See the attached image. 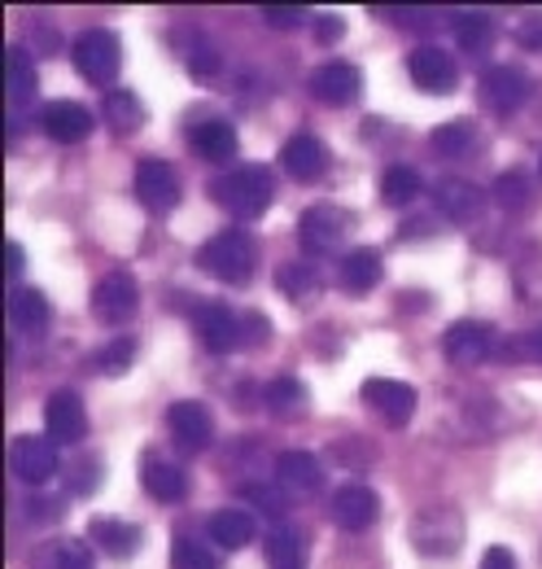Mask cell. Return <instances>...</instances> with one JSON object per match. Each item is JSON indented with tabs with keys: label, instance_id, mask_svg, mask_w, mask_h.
<instances>
[{
	"label": "cell",
	"instance_id": "1",
	"mask_svg": "<svg viewBox=\"0 0 542 569\" xmlns=\"http://www.w3.org/2000/svg\"><path fill=\"white\" fill-rule=\"evenodd\" d=\"M254 263H259V250H254V237L241 232V228H223L198 250V268L205 277L223 284H245L254 277Z\"/></svg>",
	"mask_w": 542,
	"mask_h": 569
},
{
	"label": "cell",
	"instance_id": "2",
	"mask_svg": "<svg viewBox=\"0 0 542 569\" xmlns=\"http://www.w3.org/2000/svg\"><path fill=\"white\" fill-rule=\"evenodd\" d=\"M271 193H275V180L259 162L237 167V171H228L223 180L210 184V198L228 214H237V219H259L271 207Z\"/></svg>",
	"mask_w": 542,
	"mask_h": 569
},
{
	"label": "cell",
	"instance_id": "3",
	"mask_svg": "<svg viewBox=\"0 0 542 569\" xmlns=\"http://www.w3.org/2000/svg\"><path fill=\"white\" fill-rule=\"evenodd\" d=\"M70 62H74V71L83 74L92 88H114L119 67H123V44H119L114 31L92 27V31L74 36V44H70Z\"/></svg>",
	"mask_w": 542,
	"mask_h": 569
},
{
	"label": "cell",
	"instance_id": "4",
	"mask_svg": "<svg viewBox=\"0 0 542 569\" xmlns=\"http://www.w3.org/2000/svg\"><path fill=\"white\" fill-rule=\"evenodd\" d=\"M411 543H415V552H424V557H451V552H460V543H464V521H460V512H455V508H424V512L411 521Z\"/></svg>",
	"mask_w": 542,
	"mask_h": 569
},
{
	"label": "cell",
	"instance_id": "5",
	"mask_svg": "<svg viewBox=\"0 0 542 569\" xmlns=\"http://www.w3.org/2000/svg\"><path fill=\"white\" fill-rule=\"evenodd\" d=\"M140 307V284H136L132 272H110L101 277L97 289H92V316L106 325V329H119L128 325Z\"/></svg>",
	"mask_w": 542,
	"mask_h": 569
},
{
	"label": "cell",
	"instance_id": "6",
	"mask_svg": "<svg viewBox=\"0 0 542 569\" xmlns=\"http://www.w3.org/2000/svg\"><path fill=\"white\" fill-rule=\"evenodd\" d=\"M359 399L385 421V426H406L415 417V386L406 381H394V377H368L359 386Z\"/></svg>",
	"mask_w": 542,
	"mask_h": 569
},
{
	"label": "cell",
	"instance_id": "7",
	"mask_svg": "<svg viewBox=\"0 0 542 569\" xmlns=\"http://www.w3.org/2000/svg\"><path fill=\"white\" fill-rule=\"evenodd\" d=\"M406 71H411V83H415L420 92H429V97H451L455 83H460L455 58H451L446 49H438V44H420V49L406 58Z\"/></svg>",
	"mask_w": 542,
	"mask_h": 569
},
{
	"label": "cell",
	"instance_id": "8",
	"mask_svg": "<svg viewBox=\"0 0 542 569\" xmlns=\"http://www.w3.org/2000/svg\"><path fill=\"white\" fill-rule=\"evenodd\" d=\"M136 198H140L144 211L153 214L175 211L180 207V176H175V167H167L158 158H144L136 167Z\"/></svg>",
	"mask_w": 542,
	"mask_h": 569
},
{
	"label": "cell",
	"instance_id": "9",
	"mask_svg": "<svg viewBox=\"0 0 542 569\" xmlns=\"http://www.w3.org/2000/svg\"><path fill=\"white\" fill-rule=\"evenodd\" d=\"M9 465L27 487H40V482H49L58 473V442L49 433H18Z\"/></svg>",
	"mask_w": 542,
	"mask_h": 569
},
{
	"label": "cell",
	"instance_id": "10",
	"mask_svg": "<svg viewBox=\"0 0 542 569\" xmlns=\"http://www.w3.org/2000/svg\"><path fill=\"white\" fill-rule=\"evenodd\" d=\"M345 232H350V219H345V211L329 207V202L311 207L298 219V241H302L307 254H333L345 241Z\"/></svg>",
	"mask_w": 542,
	"mask_h": 569
},
{
	"label": "cell",
	"instance_id": "11",
	"mask_svg": "<svg viewBox=\"0 0 542 569\" xmlns=\"http://www.w3.org/2000/svg\"><path fill=\"white\" fill-rule=\"evenodd\" d=\"M193 333L202 338L205 351L214 356H228L241 347V316L228 307V302H202L193 311Z\"/></svg>",
	"mask_w": 542,
	"mask_h": 569
},
{
	"label": "cell",
	"instance_id": "12",
	"mask_svg": "<svg viewBox=\"0 0 542 569\" xmlns=\"http://www.w3.org/2000/svg\"><path fill=\"white\" fill-rule=\"evenodd\" d=\"M329 517H333V526L338 530H350V535H359V530H368L377 517H381V496L372 491V487H341L333 491L329 499Z\"/></svg>",
	"mask_w": 542,
	"mask_h": 569
},
{
	"label": "cell",
	"instance_id": "13",
	"mask_svg": "<svg viewBox=\"0 0 542 569\" xmlns=\"http://www.w3.org/2000/svg\"><path fill=\"white\" fill-rule=\"evenodd\" d=\"M481 101L494 114L521 110L530 101V74L516 71V67H490V71L481 74Z\"/></svg>",
	"mask_w": 542,
	"mask_h": 569
},
{
	"label": "cell",
	"instance_id": "14",
	"mask_svg": "<svg viewBox=\"0 0 542 569\" xmlns=\"http://www.w3.org/2000/svg\"><path fill=\"white\" fill-rule=\"evenodd\" d=\"M44 433L62 447V442H79L88 433V412H83V399L74 390H53L44 399Z\"/></svg>",
	"mask_w": 542,
	"mask_h": 569
},
{
	"label": "cell",
	"instance_id": "15",
	"mask_svg": "<svg viewBox=\"0 0 542 569\" xmlns=\"http://www.w3.org/2000/svg\"><path fill=\"white\" fill-rule=\"evenodd\" d=\"M167 429H171V438L184 451H205L210 438H214V417L205 412V403H198V399H180V403L167 408Z\"/></svg>",
	"mask_w": 542,
	"mask_h": 569
},
{
	"label": "cell",
	"instance_id": "16",
	"mask_svg": "<svg viewBox=\"0 0 542 569\" xmlns=\"http://www.w3.org/2000/svg\"><path fill=\"white\" fill-rule=\"evenodd\" d=\"M359 88H363V74H359V67H350V62H324V67L311 71V97L320 106H333V110L350 106L359 97Z\"/></svg>",
	"mask_w": 542,
	"mask_h": 569
},
{
	"label": "cell",
	"instance_id": "17",
	"mask_svg": "<svg viewBox=\"0 0 542 569\" xmlns=\"http://www.w3.org/2000/svg\"><path fill=\"white\" fill-rule=\"evenodd\" d=\"M280 167H284L298 184H311V180H320V176L329 171V149H324L320 137L298 132V137H289L284 149H280Z\"/></svg>",
	"mask_w": 542,
	"mask_h": 569
},
{
	"label": "cell",
	"instance_id": "18",
	"mask_svg": "<svg viewBox=\"0 0 542 569\" xmlns=\"http://www.w3.org/2000/svg\"><path fill=\"white\" fill-rule=\"evenodd\" d=\"M442 351L455 368H476L481 359L490 356V325L481 320H455L446 333H442Z\"/></svg>",
	"mask_w": 542,
	"mask_h": 569
},
{
	"label": "cell",
	"instance_id": "19",
	"mask_svg": "<svg viewBox=\"0 0 542 569\" xmlns=\"http://www.w3.org/2000/svg\"><path fill=\"white\" fill-rule=\"evenodd\" d=\"M275 482L289 491V496H311L324 487V469L311 451H280L275 456Z\"/></svg>",
	"mask_w": 542,
	"mask_h": 569
},
{
	"label": "cell",
	"instance_id": "20",
	"mask_svg": "<svg viewBox=\"0 0 542 569\" xmlns=\"http://www.w3.org/2000/svg\"><path fill=\"white\" fill-rule=\"evenodd\" d=\"M433 202H438V211L446 214L451 223H473L485 211V193L476 189L473 180H438Z\"/></svg>",
	"mask_w": 542,
	"mask_h": 569
},
{
	"label": "cell",
	"instance_id": "21",
	"mask_svg": "<svg viewBox=\"0 0 542 569\" xmlns=\"http://www.w3.org/2000/svg\"><path fill=\"white\" fill-rule=\"evenodd\" d=\"M92 128H97V119H92V110L79 106V101H53V106L44 110V132L58 144H79Z\"/></svg>",
	"mask_w": 542,
	"mask_h": 569
},
{
	"label": "cell",
	"instance_id": "22",
	"mask_svg": "<svg viewBox=\"0 0 542 569\" xmlns=\"http://www.w3.org/2000/svg\"><path fill=\"white\" fill-rule=\"evenodd\" d=\"M140 487L158 499V503H180V499L189 496L184 469L171 465V460H158V456H149V460L140 465Z\"/></svg>",
	"mask_w": 542,
	"mask_h": 569
},
{
	"label": "cell",
	"instance_id": "23",
	"mask_svg": "<svg viewBox=\"0 0 542 569\" xmlns=\"http://www.w3.org/2000/svg\"><path fill=\"white\" fill-rule=\"evenodd\" d=\"M88 543H97L106 557H114V561H128L140 552V526L132 521H114V517H97L92 526H88Z\"/></svg>",
	"mask_w": 542,
	"mask_h": 569
},
{
	"label": "cell",
	"instance_id": "24",
	"mask_svg": "<svg viewBox=\"0 0 542 569\" xmlns=\"http://www.w3.org/2000/svg\"><path fill=\"white\" fill-rule=\"evenodd\" d=\"M381 277H385V263H381V254L368 250V246L350 250V254L338 263V284L345 289V293H368V289L381 284Z\"/></svg>",
	"mask_w": 542,
	"mask_h": 569
},
{
	"label": "cell",
	"instance_id": "25",
	"mask_svg": "<svg viewBox=\"0 0 542 569\" xmlns=\"http://www.w3.org/2000/svg\"><path fill=\"white\" fill-rule=\"evenodd\" d=\"M49 320H53V307L40 289H13L9 293V325L18 333H44Z\"/></svg>",
	"mask_w": 542,
	"mask_h": 569
},
{
	"label": "cell",
	"instance_id": "26",
	"mask_svg": "<svg viewBox=\"0 0 542 569\" xmlns=\"http://www.w3.org/2000/svg\"><path fill=\"white\" fill-rule=\"evenodd\" d=\"M189 141H193V149L202 153L205 162H228V158H237V149H241L237 128H232L228 119H205V123H198V128L189 132Z\"/></svg>",
	"mask_w": 542,
	"mask_h": 569
},
{
	"label": "cell",
	"instance_id": "27",
	"mask_svg": "<svg viewBox=\"0 0 542 569\" xmlns=\"http://www.w3.org/2000/svg\"><path fill=\"white\" fill-rule=\"evenodd\" d=\"M210 543H219L223 552H241L245 543H254V517L241 508H219L210 517Z\"/></svg>",
	"mask_w": 542,
	"mask_h": 569
},
{
	"label": "cell",
	"instance_id": "28",
	"mask_svg": "<svg viewBox=\"0 0 542 569\" xmlns=\"http://www.w3.org/2000/svg\"><path fill=\"white\" fill-rule=\"evenodd\" d=\"M101 114H106V123L119 132V137H132L144 128V106H140V97L128 92V88H114V92H106V106H101Z\"/></svg>",
	"mask_w": 542,
	"mask_h": 569
},
{
	"label": "cell",
	"instance_id": "29",
	"mask_svg": "<svg viewBox=\"0 0 542 569\" xmlns=\"http://www.w3.org/2000/svg\"><path fill=\"white\" fill-rule=\"evenodd\" d=\"M271 569H307V535L298 526H275L268 535Z\"/></svg>",
	"mask_w": 542,
	"mask_h": 569
},
{
	"label": "cell",
	"instance_id": "30",
	"mask_svg": "<svg viewBox=\"0 0 542 569\" xmlns=\"http://www.w3.org/2000/svg\"><path fill=\"white\" fill-rule=\"evenodd\" d=\"M4 92L13 106H27L36 97V67H31V53L27 49H4Z\"/></svg>",
	"mask_w": 542,
	"mask_h": 569
},
{
	"label": "cell",
	"instance_id": "31",
	"mask_svg": "<svg viewBox=\"0 0 542 569\" xmlns=\"http://www.w3.org/2000/svg\"><path fill=\"white\" fill-rule=\"evenodd\" d=\"M263 403H268L271 417L293 421V417L307 412V386H302L298 377H275L268 390H263Z\"/></svg>",
	"mask_w": 542,
	"mask_h": 569
},
{
	"label": "cell",
	"instance_id": "32",
	"mask_svg": "<svg viewBox=\"0 0 542 569\" xmlns=\"http://www.w3.org/2000/svg\"><path fill=\"white\" fill-rule=\"evenodd\" d=\"M494 36H499V27L490 13H455V44L464 53H490Z\"/></svg>",
	"mask_w": 542,
	"mask_h": 569
},
{
	"label": "cell",
	"instance_id": "33",
	"mask_svg": "<svg viewBox=\"0 0 542 569\" xmlns=\"http://www.w3.org/2000/svg\"><path fill=\"white\" fill-rule=\"evenodd\" d=\"M429 149H433L438 158H464V153H473L476 149L473 119H451V123H442V128L429 137Z\"/></svg>",
	"mask_w": 542,
	"mask_h": 569
},
{
	"label": "cell",
	"instance_id": "34",
	"mask_svg": "<svg viewBox=\"0 0 542 569\" xmlns=\"http://www.w3.org/2000/svg\"><path fill=\"white\" fill-rule=\"evenodd\" d=\"M494 202L503 211H530L534 207V180L525 171H503L494 180Z\"/></svg>",
	"mask_w": 542,
	"mask_h": 569
},
{
	"label": "cell",
	"instance_id": "35",
	"mask_svg": "<svg viewBox=\"0 0 542 569\" xmlns=\"http://www.w3.org/2000/svg\"><path fill=\"white\" fill-rule=\"evenodd\" d=\"M171 569H223L219 566V557H214V548L202 543L198 535H175V543H171Z\"/></svg>",
	"mask_w": 542,
	"mask_h": 569
},
{
	"label": "cell",
	"instance_id": "36",
	"mask_svg": "<svg viewBox=\"0 0 542 569\" xmlns=\"http://www.w3.org/2000/svg\"><path fill=\"white\" fill-rule=\"evenodd\" d=\"M381 198H385V207H406V202H415L420 198V171L415 167H390L385 176H381Z\"/></svg>",
	"mask_w": 542,
	"mask_h": 569
},
{
	"label": "cell",
	"instance_id": "37",
	"mask_svg": "<svg viewBox=\"0 0 542 569\" xmlns=\"http://www.w3.org/2000/svg\"><path fill=\"white\" fill-rule=\"evenodd\" d=\"M275 284H280V293L284 298H315V289H320V277H315V263H280V272H275Z\"/></svg>",
	"mask_w": 542,
	"mask_h": 569
},
{
	"label": "cell",
	"instance_id": "38",
	"mask_svg": "<svg viewBox=\"0 0 542 569\" xmlns=\"http://www.w3.org/2000/svg\"><path fill=\"white\" fill-rule=\"evenodd\" d=\"M132 359H136L132 338H114V342H106V347L92 356V368H97L101 377H123V372L132 368Z\"/></svg>",
	"mask_w": 542,
	"mask_h": 569
},
{
	"label": "cell",
	"instance_id": "39",
	"mask_svg": "<svg viewBox=\"0 0 542 569\" xmlns=\"http://www.w3.org/2000/svg\"><path fill=\"white\" fill-rule=\"evenodd\" d=\"M49 569H97V561H92V543H83V539H62V543L53 548Z\"/></svg>",
	"mask_w": 542,
	"mask_h": 569
},
{
	"label": "cell",
	"instance_id": "40",
	"mask_svg": "<svg viewBox=\"0 0 542 569\" xmlns=\"http://www.w3.org/2000/svg\"><path fill=\"white\" fill-rule=\"evenodd\" d=\"M241 496L250 499L254 508H263L268 517H284L289 512V499H284V491H275V487H245Z\"/></svg>",
	"mask_w": 542,
	"mask_h": 569
},
{
	"label": "cell",
	"instance_id": "41",
	"mask_svg": "<svg viewBox=\"0 0 542 569\" xmlns=\"http://www.w3.org/2000/svg\"><path fill=\"white\" fill-rule=\"evenodd\" d=\"M263 18H268V27H275V31H293V27H302L311 13L298 9V4H263Z\"/></svg>",
	"mask_w": 542,
	"mask_h": 569
},
{
	"label": "cell",
	"instance_id": "42",
	"mask_svg": "<svg viewBox=\"0 0 542 569\" xmlns=\"http://www.w3.org/2000/svg\"><path fill=\"white\" fill-rule=\"evenodd\" d=\"M268 338H271L268 316H259V311L241 316V347H259V342H268Z\"/></svg>",
	"mask_w": 542,
	"mask_h": 569
},
{
	"label": "cell",
	"instance_id": "43",
	"mask_svg": "<svg viewBox=\"0 0 542 569\" xmlns=\"http://www.w3.org/2000/svg\"><path fill=\"white\" fill-rule=\"evenodd\" d=\"M101 487V465H79L74 478H70V491L74 496H92Z\"/></svg>",
	"mask_w": 542,
	"mask_h": 569
},
{
	"label": "cell",
	"instance_id": "44",
	"mask_svg": "<svg viewBox=\"0 0 542 569\" xmlns=\"http://www.w3.org/2000/svg\"><path fill=\"white\" fill-rule=\"evenodd\" d=\"M184 62H189V71H193V74H214V71H219V53H214L210 44H202V49H189V58H184Z\"/></svg>",
	"mask_w": 542,
	"mask_h": 569
},
{
	"label": "cell",
	"instance_id": "45",
	"mask_svg": "<svg viewBox=\"0 0 542 569\" xmlns=\"http://www.w3.org/2000/svg\"><path fill=\"white\" fill-rule=\"evenodd\" d=\"M341 36H345V22H341L338 13H320V18H315V40H320V44H333Z\"/></svg>",
	"mask_w": 542,
	"mask_h": 569
},
{
	"label": "cell",
	"instance_id": "46",
	"mask_svg": "<svg viewBox=\"0 0 542 569\" xmlns=\"http://www.w3.org/2000/svg\"><path fill=\"white\" fill-rule=\"evenodd\" d=\"M516 40H521L525 49H534V53H542V13H534V18H525V22L516 27Z\"/></svg>",
	"mask_w": 542,
	"mask_h": 569
},
{
	"label": "cell",
	"instance_id": "47",
	"mask_svg": "<svg viewBox=\"0 0 542 569\" xmlns=\"http://www.w3.org/2000/svg\"><path fill=\"white\" fill-rule=\"evenodd\" d=\"M27 517L31 521H58L62 517V499H31L27 503Z\"/></svg>",
	"mask_w": 542,
	"mask_h": 569
},
{
	"label": "cell",
	"instance_id": "48",
	"mask_svg": "<svg viewBox=\"0 0 542 569\" xmlns=\"http://www.w3.org/2000/svg\"><path fill=\"white\" fill-rule=\"evenodd\" d=\"M22 268H27V250H22L18 241H4V277L13 281Z\"/></svg>",
	"mask_w": 542,
	"mask_h": 569
},
{
	"label": "cell",
	"instance_id": "49",
	"mask_svg": "<svg viewBox=\"0 0 542 569\" xmlns=\"http://www.w3.org/2000/svg\"><path fill=\"white\" fill-rule=\"evenodd\" d=\"M476 569H516V557H512L508 548H485Z\"/></svg>",
	"mask_w": 542,
	"mask_h": 569
},
{
	"label": "cell",
	"instance_id": "50",
	"mask_svg": "<svg viewBox=\"0 0 542 569\" xmlns=\"http://www.w3.org/2000/svg\"><path fill=\"white\" fill-rule=\"evenodd\" d=\"M525 356L539 359V363H542V325H539V329H530V333H525Z\"/></svg>",
	"mask_w": 542,
	"mask_h": 569
},
{
	"label": "cell",
	"instance_id": "51",
	"mask_svg": "<svg viewBox=\"0 0 542 569\" xmlns=\"http://www.w3.org/2000/svg\"><path fill=\"white\" fill-rule=\"evenodd\" d=\"M539 171H542V153H539Z\"/></svg>",
	"mask_w": 542,
	"mask_h": 569
}]
</instances>
